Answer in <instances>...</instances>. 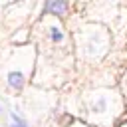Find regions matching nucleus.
<instances>
[{
	"label": "nucleus",
	"mask_w": 127,
	"mask_h": 127,
	"mask_svg": "<svg viewBox=\"0 0 127 127\" xmlns=\"http://www.w3.org/2000/svg\"><path fill=\"white\" fill-rule=\"evenodd\" d=\"M93 109H97V111H101V109H105V101H103V99H99V101L95 103V107H93Z\"/></svg>",
	"instance_id": "obj_4"
},
{
	"label": "nucleus",
	"mask_w": 127,
	"mask_h": 127,
	"mask_svg": "<svg viewBox=\"0 0 127 127\" xmlns=\"http://www.w3.org/2000/svg\"><path fill=\"white\" fill-rule=\"evenodd\" d=\"M50 38H52L54 42H62V40H64V34H62L58 28H52V30H50Z\"/></svg>",
	"instance_id": "obj_3"
},
{
	"label": "nucleus",
	"mask_w": 127,
	"mask_h": 127,
	"mask_svg": "<svg viewBox=\"0 0 127 127\" xmlns=\"http://www.w3.org/2000/svg\"><path fill=\"white\" fill-rule=\"evenodd\" d=\"M8 83H10V87H14V89H22V85H24V75H22L20 71H10V73H8Z\"/></svg>",
	"instance_id": "obj_2"
},
{
	"label": "nucleus",
	"mask_w": 127,
	"mask_h": 127,
	"mask_svg": "<svg viewBox=\"0 0 127 127\" xmlns=\"http://www.w3.org/2000/svg\"><path fill=\"white\" fill-rule=\"evenodd\" d=\"M46 12L54 16H64L67 12V2L65 0H48L46 2Z\"/></svg>",
	"instance_id": "obj_1"
}]
</instances>
